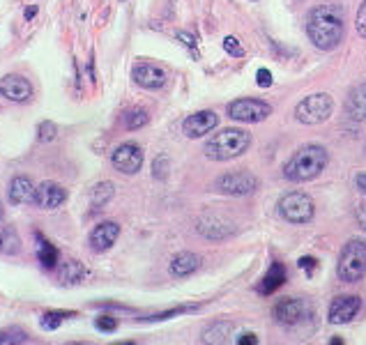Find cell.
Listing matches in <instances>:
<instances>
[{"label":"cell","instance_id":"cell-1","mask_svg":"<svg viewBox=\"0 0 366 345\" xmlns=\"http://www.w3.org/2000/svg\"><path fill=\"white\" fill-rule=\"evenodd\" d=\"M307 35L321 51H334L344 42V12L339 5H318L307 19Z\"/></svg>","mask_w":366,"mask_h":345},{"label":"cell","instance_id":"cell-2","mask_svg":"<svg viewBox=\"0 0 366 345\" xmlns=\"http://www.w3.org/2000/svg\"><path fill=\"white\" fill-rule=\"evenodd\" d=\"M328 161L330 152L323 145H304L283 166V177L288 182H309V179H316L321 175Z\"/></svg>","mask_w":366,"mask_h":345},{"label":"cell","instance_id":"cell-3","mask_svg":"<svg viewBox=\"0 0 366 345\" xmlns=\"http://www.w3.org/2000/svg\"><path fill=\"white\" fill-rule=\"evenodd\" d=\"M249 145H251L249 131L230 127V129H221L219 134H214L208 143H205L203 152L212 161H228V159H235V156L244 154Z\"/></svg>","mask_w":366,"mask_h":345},{"label":"cell","instance_id":"cell-4","mask_svg":"<svg viewBox=\"0 0 366 345\" xmlns=\"http://www.w3.org/2000/svg\"><path fill=\"white\" fill-rule=\"evenodd\" d=\"M339 279L344 284H355L366 274V242L353 237L346 242L344 251L339 256Z\"/></svg>","mask_w":366,"mask_h":345},{"label":"cell","instance_id":"cell-5","mask_svg":"<svg viewBox=\"0 0 366 345\" xmlns=\"http://www.w3.org/2000/svg\"><path fill=\"white\" fill-rule=\"evenodd\" d=\"M332 111H334V99L328 92H316V95L304 97L295 106V117L302 124H321L330 120Z\"/></svg>","mask_w":366,"mask_h":345},{"label":"cell","instance_id":"cell-6","mask_svg":"<svg viewBox=\"0 0 366 345\" xmlns=\"http://www.w3.org/2000/svg\"><path fill=\"white\" fill-rule=\"evenodd\" d=\"M279 212H281V216L288 223L304 226V223H311L314 221L316 205H314V200L309 198L307 193L290 191V193H286L283 198L279 200Z\"/></svg>","mask_w":366,"mask_h":345},{"label":"cell","instance_id":"cell-7","mask_svg":"<svg viewBox=\"0 0 366 345\" xmlns=\"http://www.w3.org/2000/svg\"><path fill=\"white\" fill-rule=\"evenodd\" d=\"M269 115H272V106L262 99L244 97V99H235L228 104V117L230 120H237V122L253 124V122L267 120Z\"/></svg>","mask_w":366,"mask_h":345},{"label":"cell","instance_id":"cell-8","mask_svg":"<svg viewBox=\"0 0 366 345\" xmlns=\"http://www.w3.org/2000/svg\"><path fill=\"white\" fill-rule=\"evenodd\" d=\"M217 191L221 193H228V196H249L258 189V177L251 175V172H226V175H221L217 182Z\"/></svg>","mask_w":366,"mask_h":345},{"label":"cell","instance_id":"cell-9","mask_svg":"<svg viewBox=\"0 0 366 345\" xmlns=\"http://www.w3.org/2000/svg\"><path fill=\"white\" fill-rule=\"evenodd\" d=\"M111 163L122 175H136L143 166V150L136 143H122L111 154Z\"/></svg>","mask_w":366,"mask_h":345},{"label":"cell","instance_id":"cell-10","mask_svg":"<svg viewBox=\"0 0 366 345\" xmlns=\"http://www.w3.org/2000/svg\"><path fill=\"white\" fill-rule=\"evenodd\" d=\"M362 309V300L357 295H341L330 304L328 320L332 325H348Z\"/></svg>","mask_w":366,"mask_h":345},{"label":"cell","instance_id":"cell-11","mask_svg":"<svg viewBox=\"0 0 366 345\" xmlns=\"http://www.w3.org/2000/svg\"><path fill=\"white\" fill-rule=\"evenodd\" d=\"M0 97L17 101V104H26L33 97V83L26 76L19 74H7L0 78Z\"/></svg>","mask_w":366,"mask_h":345},{"label":"cell","instance_id":"cell-12","mask_svg":"<svg viewBox=\"0 0 366 345\" xmlns=\"http://www.w3.org/2000/svg\"><path fill=\"white\" fill-rule=\"evenodd\" d=\"M132 78L134 83L146 90H159L166 85V72L162 67L153 65V62H139V65H134Z\"/></svg>","mask_w":366,"mask_h":345},{"label":"cell","instance_id":"cell-13","mask_svg":"<svg viewBox=\"0 0 366 345\" xmlns=\"http://www.w3.org/2000/svg\"><path fill=\"white\" fill-rule=\"evenodd\" d=\"M217 124H219V117L214 111H198L182 122V131H185L187 138H201L205 134H210Z\"/></svg>","mask_w":366,"mask_h":345},{"label":"cell","instance_id":"cell-14","mask_svg":"<svg viewBox=\"0 0 366 345\" xmlns=\"http://www.w3.org/2000/svg\"><path fill=\"white\" fill-rule=\"evenodd\" d=\"M304 302L297 300V297H283V300H279L274 304V309H272V316L276 323H281V325H297L302 318H304Z\"/></svg>","mask_w":366,"mask_h":345},{"label":"cell","instance_id":"cell-15","mask_svg":"<svg viewBox=\"0 0 366 345\" xmlns=\"http://www.w3.org/2000/svg\"><path fill=\"white\" fill-rule=\"evenodd\" d=\"M118 237H120V226L115 221H104L99 226H94L90 233V249L97 251V254H104L111 247L115 244Z\"/></svg>","mask_w":366,"mask_h":345},{"label":"cell","instance_id":"cell-16","mask_svg":"<svg viewBox=\"0 0 366 345\" xmlns=\"http://www.w3.org/2000/svg\"><path fill=\"white\" fill-rule=\"evenodd\" d=\"M67 200V191L58 182H42L35 191V205L39 210H55Z\"/></svg>","mask_w":366,"mask_h":345},{"label":"cell","instance_id":"cell-17","mask_svg":"<svg viewBox=\"0 0 366 345\" xmlns=\"http://www.w3.org/2000/svg\"><path fill=\"white\" fill-rule=\"evenodd\" d=\"M35 191L37 186H33V182H30L26 175H19L10 182L7 200H10L12 205H30V203H35Z\"/></svg>","mask_w":366,"mask_h":345},{"label":"cell","instance_id":"cell-18","mask_svg":"<svg viewBox=\"0 0 366 345\" xmlns=\"http://www.w3.org/2000/svg\"><path fill=\"white\" fill-rule=\"evenodd\" d=\"M346 115L350 120H357V122L366 120V83L355 85V88L348 92Z\"/></svg>","mask_w":366,"mask_h":345},{"label":"cell","instance_id":"cell-19","mask_svg":"<svg viewBox=\"0 0 366 345\" xmlns=\"http://www.w3.org/2000/svg\"><path fill=\"white\" fill-rule=\"evenodd\" d=\"M198 233H201L203 237H208V240H224V237H228L230 233H233V228H230V223L224 221L221 216L208 214V216H203L201 221H198Z\"/></svg>","mask_w":366,"mask_h":345},{"label":"cell","instance_id":"cell-20","mask_svg":"<svg viewBox=\"0 0 366 345\" xmlns=\"http://www.w3.org/2000/svg\"><path fill=\"white\" fill-rule=\"evenodd\" d=\"M198 267H201V258L192 254V251H182V254H178L171 260V274L178 279L189 277V274H194Z\"/></svg>","mask_w":366,"mask_h":345},{"label":"cell","instance_id":"cell-21","mask_svg":"<svg viewBox=\"0 0 366 345\" xmlns=\"http://www.w3.org/2000/svg\"><path fill=\"white\" fill-rule=\"evenodd\" d=\"M283 281H286V267L281 263H272V267L267 270V274L258 284V293L260 295H272L283 286Z\"/></svg>","mask_w":366,"mask_h":345},{"label":"cell","instance_id":"cell-22","mask_svg":"<svg viewBox=\"0 0 366 345\" xmlns=\"http://www.w3.org/2000/svg\"><path fill=\"white\" fill-rule=\"evenodd\" d=\"M35 237H37V258H39V263H42L46 270H53L55 263H58V249H55L51 242H46L42 233H37Z\"/></svg>","mask_w":366,"mask_h":345},{"label":"cell","instance_id":"cell-23","mask_svg":"<svg viewBox=\"0 0 366 345\" xmlns=\"http://www.w3.org/2000/svg\"><path fill=\"white\" fill-rule=\"evenodd\" d=\"M21 251V237L19 233L12 228V226H3L0 228V254L5 256H14Z\"/></svg>","mask_w":366,"mask_h":345},{"label":"cell","instance_id":"cell-24","mask_svg":"<svg viewBox=\"0 0 366 345\" xmlns=\"http://www.w3.org/2000/svg\"><path fill=\"white\" fill-rule=\"evenodd\" d=\"M85 277V267L78 260H67L60 265L58 270V279L62 281V284H78Z\"/></svg>","mask_w":366,"mask_h":345},{"label":"cell","instance_id":"cell-25","mask_svg":"<svg viewBox=\"0 0 366 345\" xmlns=\"http://www.w3.org/2000/svg\"><path fill=\"white\" fill-rule=\"evenodd\" d=\"M113 189L115 186L111 184V182H101V184H97L92 189V193H90V200H92V207L94 210H101L106 205V203L113 198Z\"/></svg>","mask_w":366,"mask_h":345},{"label":"cell","instance_id":"cell-26","mask_svg":"<svg viewBox=\"0 0 366 345\" xmlns=\"http://www.w3.org/2000/svg\"><path fill=\"white\" fill-rule=\"evenodd\" d=\"M23 343H30V336L21 327H10L5 332H0V345H23Z\"/></svg>","mask_w":366,"mask_h":345},{"label":"cell","instance_id":"cell-27","mask_svg":"<svg viewBox=\"0 0 366 345\" xmlns=\"http://www.w3.org/2000/svg\"><path fill=\"white\" fill-rule=\"evenodd\" d=\"M230 329H233V325L230 323H217L214 327H210L208 332H205V336H203V341L205 343H224L226 341V336L230 334Z\"/></svg>","mask_w":366,"mask_h":345},{"label":"cell","instance_id":"cell-28","mask_svg":"<svg viewBox=\"0 0 366 345\" xmlns=\"http://www.w3.org/2000/svg\"><path fill=\"white\" fill-rule=\"evenodd\" d=\"M67 318V313H62V311H51V313H44L42 316V329H46V332H53V329H58L62 320Z\"/></svg>","mask_w":366,"mask_h":345},{"label":"cell","instance_id":"cell-29","mask_svg":"<svg viewBox=\"0 0 366 345\" xmlns=\"http://www.w3.org/2000/svg\"><path fill=\"white\" fill-rule=\"evenodd\" d=\"M148 120H150V117H148L146 111H132L129 115H127L125 127L127 129H141V127H146Z\"/></svg>","mask_w":366,"mask_h":345},{"label":"cell","instance_id":"cell-30","mask_svg":"<svg viewBox=\"0 0 366 345\" xmlns=\"http://www.w3.org/2000/svg\"><path fill=\"white\" fill-rule=\"evenodd\" d=\"M55 131H58V129H55L53 122H49V120L42 122V124H39V129H37L39 140H42V143H51V140L55 138Z\"/></svg>","mask_w":366,"mask_h":345},{"label":"cell","instance_id":"cell-31","mask_svg":"<svg viewBox=\"0 0 366 345\" xmlns=\"http://www.w3.org/2000/svg\"><path fill=\"white\" fill-rule=\"evenodd\" d=\"M224 49H226L228 56H233V58H242V56H244L242 44L237 42L235 37H226V39H224Z\"/></svg>","mask_w":366,"mask_h":345},{"label":"cell","instance_id":"cell-32","mask_svg":"<svg viewBox=\"0 0 366 345\" xmlns=\"http://www.w3.org/2000/svg\"><path fill=\"white\" fill-rule=\"evenodd\" d=\"M355 28L357 33H360V37L366 39V0L360 5V10H357V19H355Z\"/></svg>","mask_w":366,"mask_h":345},{"label":"cell","instance_id":"cell-33","mask_svg":"<svg viewBox=\"0 0 366 345\" xmlns=\"http://www.w3.org/2000/svg\"><path fill=\"white\" fill-rule=\"evenodd\" d=\"M97 329L99 332H115V327H118V323H115V318H111V316H101V318H97Z\"/></svg>","mask_w":366,"mask_h":345},{"label":"cell","instance_id":"cell-34","mask_svg":"<svg viewBox=\"0 0 366 345\" xmlns=\"http://www.w3.org/2000/svg\"><path fill=\"white\" fill-rule=\"evenodd\" d=\"M256 81H258L260 88H269V85H272V72L265 69V67H260L256 72Z\"/></svg>","mask_w":366,"mask_h":345},{"label":"cell","instance_id":"cell-35","mask_svg":"<svg viewBox=\"0 0 366 345\" xmlns=\"http://www.w3.org/2000/svg\"><path fill=\"white\" fill-rule=\"evenodd\" d=\"M300 267L304 270V272L309 274V277H311V274L316 272V260H314V258H302V260H300Z\"/></svg>","mask_w":366,"mask_h":345},{"label":"cell","instance_id":"cell-36","mask_svg":"<svg viewBox=\"0 0 366 345\" xmlns=\"http://www.w3.org/2000/svg\"><path fill=\"white\" fill-rule=\"evenodd\" d=\"M357 223L366 230V200H362L360 205H357Z\"/></svg>","mask_w":366,"mask_h":345},{"label":"cell","instance_id":"cell-37","mask_svg":"<svg viewBox=\"0 0 366 345\" xmlns=\"http://www.w3.org/2000/svg\"><path fill=\"white\" fill-rule=\"evenodd\" d=\"M237 343H240V345H256L258 343V336L251 334V332H246L242 336H237Z\"/></svg>","mask_w":366,"mask_h":345},{"label":"cell","instance_id":"cell-38","mask_svg":"<svg viewBox=\"0 0 366 345\" xmlns=\"http://www.w3.org/2000/svg\"><path fill=\"white\" fill-rule=\"evenodd\" d=\"M175 37L180 39V44L189 46V49H194V46H196V37H194V35H189V33H178Z\"/></svg>","mask_w":366,"mask_h":345},{"label":"cell","instance_id":"cell-39","mask_svg":"<svg viewBox=\"0 0 366 345\" xmlns=\"http://www.w3.org/2000/svg\"><path fill=\"white\" fill-rule=\"evenodd\" d=\"M357 189L366 193V172L364 175H357Z\"/></svg>","mask_w":366,"mask_h":345},{"label":"cell","instance_id":"cell-40","mask_svg":"<svg viewBox=\"0 0 366 345\" xmlns=\"http://www.w3.org/2000/svg\"><path fill=\"white\" fill-rule=\"evenodd\" d=\"M35 14H37V7H35V5H33V7H28V10H26V19H33Z\"/></svg>","mask_w":366,"mask_h":345},{"label":"cell","instance_id":"cell-41","mask_svg":"<svg viewBox=\"0 0 366 345\" xmlns=\"http://www.w3.org/2000/svg\"><path fill=\"white\" fill-rule=\"evenodd\" d=\"M0 221H3V207H0Z\"/></svg>","mask_w":366,"mask_h":345}]
</instances>
